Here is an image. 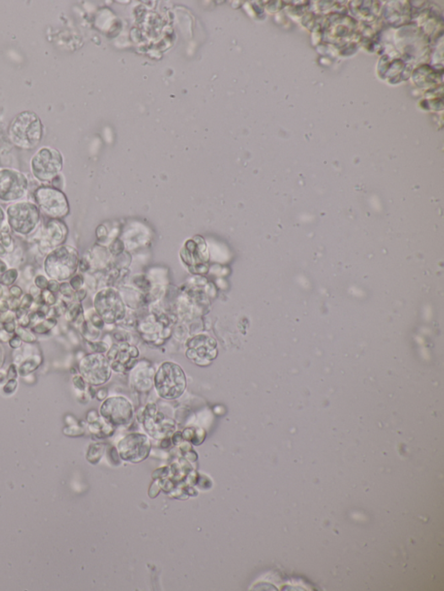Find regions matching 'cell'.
<instances>
[{
  "label": "cell",
  "instance_id": "cell-5",
  "mask_svg": "<svg viewBox=\"0 0 444 591\" xmlns=\"http://www.w3.org/2000/svg\"><path fill=\"white\" fill-rule=\"evenodd\" d=\"M34 203L49 220H62L70 213L67 197L62 190L43 185L34 192Z\"/></svg>",
  "mask_w": 444,
  "mask_h": 591
},
{
  "label": "cell",
  "instance_id": "cell-15",
  "mask_svg": "<svg viewBox=\"0 0 444 591\" xmlns=\"http://www.w3.org/2000/svg\"><path fill=\"white\" fill-rule=\"evenodd\" d=\"M42 362L43 357L41 353H37L33 356H28L24 359V361L21 362L20 364L18 365V375L22 377L32 375L40 367Z\"/></svg>",
  "mask_w": 444,
  "mask_h": 591
},
{
  "label": "cell",
  "instance_id": "cell-25",
  "mask_svg": "<svg viewBox=\"0 0 444 591\" xmlns=\"http://www.w3.org/2000/svg\"><path fill=\"white\" fill-rule=\"evenodd\" d=\"M18 381L17 379L7 380L6 384L3 387V392L6 394H12L17 390L18 388Z\"/></svg>",
  "mask_w": 444,
  "mask_h": 591
},
{
  "label": "cell",
  "instance_id": "cell-31",
  "mask_svg": "<svg viewBox=\"0 0 444 591\" xmlns=\"http://www.w3.org/2000/svg\"><path fill=\"white\" fill-rule=\"evenodd\" d=\"M18 377V365L12 363L10 365L9 368L7 369L6 372V378L7 380L10 379H17Z\"/></svg>",
  "mask_w": 444,
  "mask_h": 591
},
{
  "label": "cell",
  "instance_id": "cell-42",
  "mask_svg": "<svg viewBox=\"0 0 444 591\" xmlns=\"http://www.w3.org/2000/svg\"><path fill=\"white\" fill-rule=\"evenodd\" d=\"M7 378H6V373L5 371L0 370V384L5 383Z\"/></svg>",
  "mask_w": 444,
  "mask_h": 591
},
{
  "label": "cell",
  "instance_id": "cell-34",
  "mask_svg": "<svg viewBox=\"0 0 444 591\" xmlns=\"http://www.w3.org/2000/svg\"><path fill=\"white\" fill-rule=\"evenodd\" d=\"M59 289H60V283L56 280L50 279L49 280V284H48L47 290L50 291L52 293H57L59 292Z\"/></svg>",
  "mask_w": 444,
  "mask_h": 591
},
{
  "label": "cell",
  "instance_id": "cell-28",
  "mask_svg": "<svg viewBox=\"0 0 444 591\" xmlns=\"http://www.w3.org/2000/svg\"><path fill=\"white\" fill-rule=\"evenodd\" d=\"M72 382H73L74 387H75V388L77 389V390H80V391H84V390H85L86 383H86L85 381H84V379L82 378L81 375H77V376H75V377H73Z\"/></svg>",
  "mask_w": 444,
  "mask_h": 591
},
{
  "label": "cell",
  "instance_id": "cell-11",
  "mask_svg": "<svg viewBox=\"0 0 444 591\" xmlns=\"http://www.w3.org/2000/svg\"><path fill=\"white\" fill-rule=\"evenodd\" d=\"M103 419L114 426L130 423L134 415L131 403L123 396L108 398L100 409Z\"/></svg>",
  "mask_w": 444,
  "mask_h": 591
},
{
  "label": "cell",
  "instance_id": "cell-35",
  "mask_svg": "<svg viewBox=\"0 0 444 591\" xmlns=\"http://www.w3.org/2000/svg\"><path fill=\"white\" fill-rule=\"evenodd\" d=\"M10 310L9 302L6 298H0V313L3 314Z\"/></svg>",
  "mask_w": 444,
  "mask_h": 591
},
{
  "label": "cell",
  "instance_id": "cell-10",
  "mask_svg": "<svg viewBox=\"0 0 444 591\" xmlns=\"http://www.w3.org/2000/svg\"><path fill=\"white\" fill-rule=\"evenodd\" d=\"M139 350L128 343L114 344L108 350L107 359L112 370L116 373H127L132 370L137 363Z\"/></svg>",
  "mask_w": 444,
  "mask_h": 591
},
{
  "label": "cell",
  "instance_id": "cell-26",
  "mask_svg": "<svg viewBox=\"0 0 444 591\" xmlns=\"http://www.w3.org/2000/svg\"><path fill=\"white\" fill-rule=\"evenodd\" d=\"M49 280L50 279H48L47 277L44 275H37L34 278V285L43 291V290L47 289Z\"/></svg>",
  "mask_w": 444,
  "mask_h": 591
},
{
  "label": "cell",
  "instance_id": "cell-19",
  "mask_svg": "<svg viewBox=\"0 0 444 591\" xmlns=\"http://www.w3.org/2000/svg\"><path fill=\"white\" fill-rule=\"evenodd\" d=\"M18 275L19 273L16 268L8 269L6 272L0 274V285L6 287L12 286L18 279Z\"/></svg>",
  "mask_w": 444,
  "mask_h": 591
},
{
  "label": "cell",
  "instance_id": "cell-27",
  "mask_svg": "<svg viewBox=\"0 0 444 591\" xmlns=\"http://www.w3.org/2000/svg\"><path fill=\"white\" fill-rule=\"evenodd\" d=\"M83 282H84V280H83V277L81 275H74L71 278L70 285H71L74 291H77L80 290V289H82Z\"/></svg>",
  "mask_w": 444,
  "mask_h": 591
},
{
  "label": "cell",
  "instance_id": "cell-16",
  "mask_svg": "<svg viewBox=\"0 0 444 591\" xmlns=\"http://www.w3.org/2000/svg\"><path fill=\"white\" fill-rule=\"evenodd\" d=\"M135 375V384L137 388L141 391L147 390L151 388L154 383V371L150 368H141L139 369Z\"/></svg>",
  "mask_w": 444,
  "mask_h": 591
},
{
  "label": "cell",
  "instance_id": "cell-12",
  "mask_svg": "<svg viewBox=\"0 0 444 591\" xmlns=\"http://www.w3.org/2000/svg\"><path fill=\"white\" fill-rule=\"evenodd\" d=\"M186 356L197 365L208 366L218 356L217 344L206 335H199L190 339L188 344Z\"/></svg>",
  "mask_w": 444,
  "mask_h": 591
},
{
  "label": "cell",
  "instance_id": "cell-38",
  "mask_svg": "<svg viewBox=\"0 0 444 591\" xmlns=\"http://www.w3.org/2000/svg\"><path fill=\"white\" fill-rule=\"evenodd\" d=\"M7 270H8V265H7V263H6L5 260H4V259L0 258V274H3L4 272H6Z\"/></svg>",
  "mask_w": 444,
  "mask_h": 591
},
{
  "label": "cell",
  "instance_id": "cell-37",
  "mask_svg": "<svg viewBox=\"0 0 444 591\" xmlns=\"http://www.w3.org/2000/svg\"><path fill=\"white\" fill-rule=\"evenodd\" d=\"M41 292L42 290L38 288V287H37L35 285H33V286H32L31 287H29V294L32 295L33 297H34V299L37 298V297H39V296L41 295Z\"/></svg>",
  "mask_w": 444,
  "mask_h": 591
},
{
  "label": "cell",
  "instance_id": "cell-13",
  "mask_svg": "<svg viewBox=\"0 0 444 591\" xmlns=\"http://www.w3.org/2000/svg\"><path fill=\"white\" fill-rule=\"evenodd\" d=\"M95 308L98 315L107 323L121 319L124 315V304L115 291L105 290L95 297Z\"/></svg>",
  "mask_w": 444,
  "mask_h": 591
},
{
  "label": "cell",
  "instance_id": "cell-29",
  "mask_svg": "<svg viewBox=\"0 0 444 591\" xmlns=\"http://www.w3.org/2000/svg\"><path fill=\"white\" fill-rule=\"evenodd\" d=\"M23 343L24 341L21 340L20 337L17 334H13V335L10 339L9 341H8V344H9L10 347L13 349V350H18V349H20L23 346Z\"/></svg>",
  "mask_w": 444,
  "mask_h": 591
},
{
  "label": "cell",
  "instance_id": "cell-7",
  "mask_svg": "<svg viewBox=\"0 0 444 591\" xmlns=\"http://www.w3.org/2000/svg\"><path fill=\"white\" fill-rule=\"evenodd\" d=\"M29 188L26 175L12 168L0 169V201L14 203L25 197Z\"/></svg>",
  "mask_w": 444,
  "mask_h": 591
},
{
  "label": "cell",
  "instance_id": "cell-18",
  "mask_svg": "<svg viewBox=\"0 0 444 591\" xmlns=\"http://www.w3.org/2000/svg\"><path fill=\"white\" fill-rule=\"evenodd\" d=\"M56 324H57V320H56V318L50 317V318H44V320L40 321L39 323L32 327V331L36 334L44 335V334L50 332V330L55 328Z\"/></svg>",
  "mask_w": 444,
  "mask_h": 591
},
{
  "label": "cell",
  "instance_id": "cell-14",
  "mask_svg": "<svg viewBox=\"0 0 444 591\" xmlns=\"http://www.w3.org/2000/svg\"><path fill=\"white\" fill-rule=\"evenodd\" d=\"M118 449L122 458L125 460L140 462L147 458L150 451V442L146 436L131 433L120 441Z\"/></svg>",
  "mask_w": 444,
  "mask_h": 591
},
{
  "label": "cell",
  "instance_id": "cell-32",
  "mask_svg": "<svg viewBox=\"0 0 444 591\" xmlns=\"http://www.w3.org/2000/svg\"><path fill=\"white\" fill-rule=\"evenodd\" d=\"M10 297L13 298H21L24 295L23 290L18 286H12L9 289Z\"/></svg>",
  "mask_w": 444,
  "mask_h": 591
},
{
  "label": "cell",
  "instance_id": "cell-41",
  "mask_svg": "<svg viewBox=\"0 0 444 591\" xmlns=\"http://www.w3.org/2000/svg\"><path fill=\"white\" fill-rule=\"evenodd\" d=\"M7 254H8V252L6 250V248L0 243V258L4 259L5 257L7 256Z\"/></svg>",
  "mask_w": 444,
  "mask_h": 591
},
{
  "label": "cell",
  "instance_id": "cell-43",
  "mask_svg": "<svg viewBox=\"0 0 444 591\" xmlns=\"http://www.w3.org/2000/svg\"><path fill=\"white\" fill-rule=\"evenodd\" d=\"M3 294H4V286H2V285H0V298H2V297H3Z\"/></svg>",
  "mask_w": 444,
  "mask_h": 591
},
{
  "label": "cell",
  "instance_id": "cell-8",
  "mask_svg": "<svg viewBox=\"0 0 444 591\" xmlns=\"http://www.w3.org/2000/svg\"><path fill=\"white\" fill-rule=\"evenodd\" d=\"M80 374L90 385L100 386L111 377V368L103 354L91 353L83 356L79 362Z\"/></svg>",
  "mask_w": 444,
  "mask_h": 591
},
{
  "label": "cell",
  "instance_id": "cell-44",
  "mask_svg": "<svg viewBox=\"0 0 444 591\" xmlns=\"http://www.w3.org/2000/svg\"><path fill=\"white\" fill-rule=\"evenodd\" d=\"M0 316H1V313H0Z\"/></svg>",
  "mask_w": 444,
  "mask_h": 591
},
{
  "label": "cell",
  "instance_id": "cell-23",
  "mask_svg": "<svg viewBox=\"0 0 444 591\" xmlns=\"http://www.w3.org/2000/svg\"><path fill=\"white\" fill-rule=\"evenodd\" d=\"M41 297L42 299H43V302L45 304H47L48 306H50V307L55 305L57 300H58L56 294L50 292V291H48L47 289L42 291Z\"/></svg>",
  "mask_w": 444,
  "mask_h": 591
},
{
  "label": "cell",
  "instance_id": "cell-1",
  "mask_svg": "<svg viewBox=\"0 0 444 591\" xmlns=\"http://www.w3.org/2000/svg\"><path fill=\"white\" fill-rule=\"evenodd\" d=\"M9 136L12 143L19 148H35L43 137L41 120L33 112H22L11 122Z\"/></svg>",
  "mask_w": 444,
  "mask_h": 591
},
{
  "label": "cell",
  "instance_id": "cell-6",
  "mask_svg": "<svg viewBox=\"0 0 444 591\" xmlns=\"http://www.w3.org/2000/svg\"><path fill=\"white\" fill-rule=\"evenodd\" d=\"M64 159L55 148L44 147L37 151L31 161L33 176L42 183H50L62 170Z\"/></svg>",
  "mask_w": 444,
  "mask_h": 591
},
{
  "label": "cell",
  "instance_id": "cell-33",
  "mask_svg": "<svg viewBox=\"0 0 444 591\" xmlns=\"http://www.w3.org/2000/svg\"><path fill=\"white\" fill-rule=\"evenodd\" d=\"M2 325H3L4 330H6L10 334L13 335L15 331H16L17 327H18V323H17V320H15L9 322V323H6V324H2Z\"/></svg>",
  "mask_w": 444,
  "mask_h": 591
},
{
  "label": "cell",
  "instance_id": "cell-39",
  "mask_svg": "<svg viewBox=\"0 0 444 591\" xmlns=\"http://www.w3.org/2000/svg\"><path fill=\"white\" fill-rule=\"evenodd\" d=\"M6 221V211L4 210L3 207L0 206V226L2 224L5 223Z\"/></svg>",
  "mask_w": 444,
  "mask_h": 591
},
{
  "label": "cell",
  "instance_id": "cell-22",
  "mask_svg": "<svg viewBox=\"0 0 444 591\" xmlns=\"http://www.w3.org/2000/svg\"><path fill=\"white\" fill-rule=\"evenodd\" d=\"M87 343L92 353L103 354L109 350V346L103 341H88Z\"/></svg>",
  "mask_w": 444,
  "mask_h": 591
},
{
  "label": "cell",
  "instance_id": "cell-21",
  "mask_svg": "<svg viewBox=\"0 0 444 591\" xmlns=\"http://www.w3.org/2000/svg\"><path fill=\"white\" fill-rule=\"evenodd\" d=\"M59 292L60 294L62 295L64 299H69V300H73L74 296H75V291H74L72 287H71L70 283L62 282L60 284V289H59Z\"/></svg>",
  "mask_w": 444,
  "mask_h": 591
},
{
  "label": "cell",
  "instance_id": "cell-17",
  "mask_svg": "<svg viewBox=\"0 0 444 591\" xmlns=\"http://www.w3.org/2000/svg\"><path fill=\"white\" fill-rule=\"evenodd\" d=\"M12 232L7 221L0 226V243L6 248L8 254L15 250L14 240L12 238Z\"/></svg>",
  "mask_w": 444,
  "mask_h": 591
},
{
  "label": "cell",
  "instance_id": "cell-20",
  "mask_svg": "<svg viewBox=\"0 0 444 591\" xmlns=\"http://www.w3.org/2000/svg\"><path fill=\"white\" fill-rule=\"evenodd\" d=\"M15 334H17L20 337L21 340L25 344H34L37 340L35 334L33 331L31 332L29 330H26V328H23V327L18 326V325L16 329Z\"/></svg>",
  "mask_w": 444,
  "mask_h": 591
},
{
  "label": "cell",
  "instance_id": "cell-3",
  "mask_svg": "<svg viewBox=\"0 0 444 591\" xmlns=\"http://www.w3.org/2000/svg\"><path fill=\"white\" fill-rule=\"evenodd\" d=\"M78 264L77 251L72 246L63 244L46 255L44 270L50 279L65 282L75 275Z\"/></svg>",
  "mask_w": 444,
  "mask_h": 591
},
{
  "label": "cell",
  "instance_id": "cell-2",
  "mask_svg": "<svg viewBox=\"0 0 444 591\" xmlns=\"http://www.w3.org/2000/svg\"><path fill=\"white\" fill-rule=\"evenodd\" d=\"M6 221L13 233L29 237L40 226L42 213L34 202L19 200L8 205Z\"/></svg>",
  "mask_w": 444,
  "mask_h": 591
},
{
  "label": "cell",
  "instance_id": "cell-30",
  "mask_svg": "<svg viewBox=\"0 0 444 591\" xmlns=\"http://www.w3.org/2000/svg\"><path fill=\"white\" fill-rule=\"evenodd\" d=\"M15 320H17L16 314L12 310H8V312H6V313H3V314H1V316H0V323L2 324Z\"/></svg>",
  "mask_w": 444,
  "mask_h": 591
},
{
  "label": "cell",
  "instance_id": "cell-4",
  "mask_svg": "<svg viewBox=\"0 0 444 591\" xmlns=\"http://www.w3.org/2000/svg\"><path fill=\"white\" fill-rule=\"evenodd\" d=\"M154 385L161 397L166 400L177 399L187 388L185 372L174 362H164L154 376Z\"/></svg>",
  "mask_w": 444,
  "mask_h": 591
},
{
  "label": "cell",
  "instance_id": "cell-40",
  "mask_svg": "<svg viewBox=\"0 0 444 591\" xmlns=\"http://www.w3.org/2000/svg\"><path fill=\"white\" fill-rule=\"evenodd\" d=\"M4 362H5V351H4L2 345L0 344V368L3 366Z\"/></svg>",
  "mask_w": 444,
  "mask_h": 591
},
{
  "label": "cell",
  "instance_id": "cell-24",
  "mask_svg": "<svg viewBox=\"0 0 444 591\" xmlns=\"http://www.w3.org/2000/svg\"><path fill=\"white\" fill-rule=\"evenodd\" d=\"M33 304H34V297L29 293L24 294L23 297H21L20 309L29 312L31 309L33 308Z\"/></svg>",
  "mask_w": 444,
  "mask_h": 591
},
{
  "label": "cell",
  "instance_id": "cell-9",
  "mask_svg": "<svg viewBox=\"0 0 444 591\" xmlns=\"http://www.w3.org/2000/svg\"><path fill=\"white\" fill-rule=\"evenodd\" d=\"M34 233L39 234V246L41 253L47 255L51 251L61 246L67 238L68 227L62 220H49L45 226H39Z\"/></svg>",
  "mask_w": 444,
  "mask_h": 591
},
{
  "label": "cell",
  "instance_id": "cell-36",
  "mask_svg": "<svg viewBox=\"0 0 444 591\" xmlns=\"http://www.w3.org/2000/svg\"><path fill=\"white\" fill-rule=\"evenodd\" d=\"M12 334L7 332L4 329L0 330V343H8L12 336Z\"/></svg>",
  "mask_w": 444,
  "mask_h": 591
}]
</instances>
